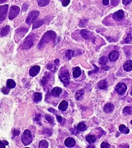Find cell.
<instances>
[{"instance_id":"6da1fadb","label":"cell","mask_w":132,"mask_h":148,"mask_svg":"<svg viewBox=\"0 0 132 148\" xmlns=\"http://www.w3.org/2000/svg\"><path fill=\"white\" fill-rule=\"evenodd\" d=\"M56 37V33L54 31H47V32L44 34V35L43 36L42 38L41 39V40L39 42V47L40 49H41L43 47V46L46 44L47 43L50 42L51 41H52V40H54V38Z\"/></svg>"},{"instance_id":"7a4b0ae2","label":"cell","mask_w":132,"mask_h":148,"mask_svg":"<svg viewBox=\"0 0 132 148\" xmlns=\"http://www.w3.org/2000/svg\"><path fill=\"white\" fill-rule=\"evenodd\" d=\"M59 77L60 80L61 81L62 83L63 84V85L65 87L69 85L70 84V74H69L68 70L65 68L62 67V69L60 70V72H59Z\"/></svg>"},{"instance_id":"3957f363","label":"cell","mask_w":132,"mask_h":148,"mask_svg":"<svg viewBox=\"0 0 132 148\" xmlns=\"http://www.w3.org/2000/svg\"><path fill=\"white\" fill-rule=\"evenodd\" d=\"M35 39H36V35H29L28 37H26V38L23 41L22 44L20 46V47L23 49H28L31 48L34 45Z\"/></svg>"},{"instance_id":"277c9868","label":"cell","mask_w":132,"mask_h":148,"mask_svg":"<svg viewBox=\"0 0 132 148\" xmlns=\"http://www.w3.org/2000/svg\"><path fill=\"white\" fill-rule=\"evenodd\" d=\"M21 141L24 146H28L32 141V136L31 132L29 130L26 129L24 131L21 137Z\"/></svg>"},{"instance_id":"5b68a950","label":"cell","mask_w":132,"mask_h":148,"mask_svg":"<svg viewBox=\"0 0 132 148\" xmlns=\"http://www.w3.org/2000/svg\"><path fill=\"white\" fill-rule=\"evenodd\" d=\"M39 12L38 10H34L32 11L29 15H28V18L26 19V22L28 24H31L32 23L34 22L37 18V17L39 15Z\"/></svg>"},{"instance_id":"8992f818","label":"cell","mask_w":132,"mask_h":148,"mask_svg":"<svg viewBox=\"0 0 132 148\" xmlns=\"http://www.w3.org/2000/svg\"><path fill=\"white\" fill-rule=\"evenodd\" d=\"M28 31V29L26 28H20L18 29V30H16L15 36V41H16V43L18 42V41L22 38L23 37H24V35L27 33Z\"/></svg>"},{"instance_id":"52a82bcc","label":"cell","mask_w":132,"mask_h":148,"mask_svg":"<svg viewBox=\"0 0 132 148\" xmlns=\"http://www.w3.org/2000/svg\"><path fill=\"white\" fill-rule=\"evenodd\" d=\"M20 9L19 7L16 6H12L10 7V12H9V20H12L13 19L15 18L16 16L18 15V14L20 13Z\"/></svg>"},{"instance_id":"ba28073f","label":"cell","mask_w":132,"mask_h":148,"mask_svg":"<svg viewBox=\"0 0 132 148\" xmlns=\"http://www.w3.org/2000/svg\"><path fill=\"white\" fill-rule=\"evenodd\" d=\"M127 89V85L125 83H119L115 87V90L116 92L119 95H123L126 92Z\"/></svg>"},{"instance_id":"9c48e42d","label":"cell","mask_w":132,"mask_h":148,"mask_svg":"<svg viewBox=\"0 0 132 148\" xmlns=\"http://www.w3.org/2000/svg\"><path fill=\"white\" fill-rule=\"evenodd\" d=\"M8 8H9V6L7 4L0 6V20H1V21L5 20L7 16V14H8Z\"/></svg>"},{"instance_id":"30bf717a","label":"cell","mask_w":132,"mask_h":148,"mask_svg":"<svg viewBox=\"0 0 132 148\" xmlns=\"http://www.w3.org/2000/svg\"><path fill=\"white\" fill-rule=\"evenodd\" d=\"M113 18L114 20H116L117 21H121L124 18V12L122 10H119L116 12L114 13L113 15Z\"/></svg>"},{"instance_id":"8fae6325","label":"cell","mask_w":132,"mask_h":148,"mask_svg":"<svg viewBox=\"0 0 132 148\" xmlns=\"http://www.w3.org/2000/svg\"><path fill=\"white\" fill-rule=\"evenodd\" d=\"M40 66H34L32 67L30 69V70H29V75L32 77H35L40 72Z\"/></svg>"},{"instance_id":"7c38bea8","label":"cell","mask_w":132,"mask_h":148,"mask_svg":"<svg viewBox=\"0 0 132 148\" xmlns=\"http://www.w3.org/2000/svg\"><path fill=\"white\" fill-rule=\"evenodd\" d=\"M119 56V53L117 51H113L109 53V58L111 61H116L118 59Z\"/></svg>"},{"instance_id":"4fadbf2b","label":"cell","mask_w":132,"mask_h":148,"mask_svg":"<svg viewBox=\"0 0 132 148\" xmlns=\"http://www.w3.org/2000/svg\"><path fill=\"white\" fill-rule=\"evenodd\" d=\"M114 109H115L114 105L111 103H108L107 104L105 105L103 107V111L107 114H110L114 111Z\"/></svg>"},{"instance_id":"5bb4252c","label":"cell","mask_w":132,"mask_h":148,"mask_svg":"<svg viewBox=\"0 0 132 148\" xmlns=\"http://www.w3.org/2000/svg\"><path fill=\"white\" fill-rule=\"evenodd\" d=\"M65 144L68 148H72L76 145V141L73 138L69 137L65 140Z\"/></svg>"},{"instance_id":"9a60e30c","label":"cell","mask_w":132,"mask_h":148,"mask_svg":"<svg viewBox=\"0 0 132 148\" xmlns=\"http://www.w3.org/2000/svg\"><path fill=\"white\" fill-rule=\"evenodd\" d=\"M123 68L126 72H130L132 70V61L128 60L124 63Z\"/></svg>"},{"instance_id":"2e32d148","label":"cell","mask_w":132,"mask_h":148,"mask_svg":"<svg viewBox=\"0 0 132 148\" xmlns=\"http://www.w3.org/2000/svg\"><path fill=\"white\" fill-rule=\"evenodd\" d=\"M81 69L78 67H76L74 68L73 72H72V75H73L74 78H78V77H79L81 75Z\"/></svg>"},{"instance_id":"e0dca14e","label":"cell","mask_w":132,"mask_h":148,"mask_svg":"<svg viewBox=\"0 0 132 148\" xmlns=\"http://www.w3.org/2000/svg\"><path fill=\"white\" fill-rule=\"evenodd\" d=\"M80 33H81L82 36L84 37V38L86 39V40H88V39H90L91 37V32H89L88 30L82 29L81 30V32H80Z\"/></svg>"},{"instance_id":"ac0fdd59","label":"cell","mask_w":132,"mask_h":148,"mask_svg":"<svg viewBox=\"0 0 132 148\" xmlns=\"http://www.w3.org/2000/svg\"><path fill=\"white\" fill-rule=\"evenodd\" d=\"M62 88H59V87H55V88H53V89L52 90V95L55 96H59L62 93Z\"/></svg>"},{"instance_id":"d6986e66","label":"cell","mask_w":132,"mask_h":148,"mask_svg":"<svg viewBox=\"0 0 132 148\" xmlns=\"http://www.w3.org/2000/svg\"><path fill=\"white\" fill-rule=\"evenodd\" d=\"M68 106V103L67 101L66 100H63V101H62L60 103L59 106V110L62 111H65L67 109Z\"/></svg>"},{"instance_id":"ffe728a7","label":"cell","mask_w":132,"mask_h":148,"mask_svg":"<svg viewBox=\"0 0 132 148\" xmlns=\"http://www.w3.org/2000/svg\"><path fill=\"white\" fill-rule=\"evenodd\" d=\"M9 30H10V26H8V25L2 28L1 30V37H3L6 35L7 34H8Z\"/></svg>"},{"instance_id":"44dd1931","label":"cell","mask_w":132,"mask_h":148,"mask_svg":"<svg viewBox=\"0 0 132 148\" xmlns=\"http://www.w3.org/2000/svg\"><path fill=\"white\" fill-rule=\"evenodd\" d=\"M97 86H98L99 88L101 89H105L107 88V83L106 80H101L97 83Z\"/></svg>"},{"instance_id":"7402d4cb","label":"cell","mask_w":132,"mask_h":148,"mask_svg":"<svg viewBox=\"0 0 132 148\" xmlns=\"http://www.w3.org/2000/svg\"><path fill=\"white\" fill-rule=\"evenodd\" d=\"M42 100V95L40 92H36L34 95V101L35 103H39Z\"/></svg>"},{"instance_id":"603a6c76","label":"cell","mask_w":132,"mask_h":148,"mask_svg":"<svg viewBox=\"0 0 132 148\" xmlns=\"http://www.w3.org/2000/svg\"><path fill=\"white\" fill-rule=\"evenodd\" d=\"M119 130L122 133H125V134H127V133H129L130 129L128 127H126L124 125H120L119 127Z\"/></svg>"},{"instance_id":"cb8c5ba5","label":"cell","mask_w":132,"mask_h":148,"mask_svg":"<svg viewBox=\"0 0 132 148\" xmlns=\"http://www.w3.org/2000/svg\"><path fill=\"white\" fill-rule=\"evenodd\" d=\"M77 129L79 131H84L86 129V125L85 123L80 122L77 126Z\"/></svg>"},{"instance_id":"d4e9b609","label":"cell","mask_w":132,"mask_h":148,"mask_svg":"<svg viewBox=\"0 0 132 148\" xmlns=\"http://www.w3.org/2000/svg\"><path fill=\"white\" fill-rule=\"evenodd\" d=\"M15 86H16V83L13 80H8V81H7V87L10 88V89H13V88H15Z\"/></svg>"},{"instance_id":"484cf974","label":"cell","mask_w":132,"mask_h":148,"mask_svg":"<svg viewBox=\"0 0 132 148\" xmlns=\"http://www.w3.org/2000/svg\"><path fill=\"white\" fill-rule=\"evenodd\" d=\"M86 140L89 143L91 144V143H94L96 142V137L94 135H88L86 137Z\"/></svg>"},{"instance_id":"4316f807","label":"cell","mask_w":132,"mask_h":148,"mask_svg":"<svg viewBox=\"0 0 132 148\" xmlns=\"http://www.w3.org/2000/svg\"><path fill=\"white\" fill-rule=\"evenodd\" d=\"M84 90H80L77 91V92L76 94V98L77 100H80L82 98L83 96H84Z\"/></svg>"},{"instance_id":"83f0119b","label":"cell","mask_w":132,"mask_h":148,"mask_svg":"<svg viewBox=\"0 0 132 148\" xmlns=\"http://www.w3.org/2000/svg\"><path fill=\"white\" fill-rule=\"evenodd\" d=\"M37 3L39 6L43 7L49 4V0H37Z\"/></svg>"},{"instance_id":"f1b7e54d","label":"cell","mask_w":132,"mask_h":148,"mask_svg":"<svg viewBox=\"0 0 132 148\" xmlns=\"http://www.w3.org/2000/svg\"><path fill=\"white\" fill-rule=\"evenodd\" d=\"M39 147L40 148H47L48 147V143L46 140H41L39 143Z\"/></svg>"},{"instance_id":"f546056e","label":"cell","mask_w":132,"mask_h":148,"mask_svg":"<svg viewBox=\"0 0 132 148\" xmlns=\"http://www.w3.org/2000/svg\"><path fill=\"white\" fill-rule=\"evenodd\" d=\"M43 23L44 22L43 21H42V20L37 21V22H36L35 23H34V24H33L32 29H35L39 28V27H40V26H42V25L43 24Z\"/></svg>"},{"instance_id":"4dcf8cb0","label":"cell","mask_w":132,"mask_h":148,"mask_svg":"<svg viewBox=\"0 0 132 148\" xmlns=\"http://www.w3.org/2000/svg\"><path fill=\"white\" fill-rule=\"evenodd\" d=\"M72 55H73V51H71V50H68L66 51V53H65V57L66 58H67V59H70L72 57Z\"/></svg>"},{"instance_id":"1f68e13d","label":"cell","mask_w":132,"mask_h":148,"mask_svg":"<svg viewBox=\"0 0 132 148\" xmlns=\"http://www.w3.org/2000/svg\"><path fill=\"white\" fill-rule=\"evenodd\" d=\"M124 113L127 114H131L132 113V109L130 106H126L123 109Z\"/></svg>"},{"instance_id":"d6a6232c","label":"cell","mask_w":132,"mask_h":148,"mask_svg":"<svg viewBox=\"0 0 132 148\" xmlns=\"http://www.w3.org/2000/svg\"><path fill=\"white\" fill-rule=\"evenodd\" d=\"M107 62H108L107 58L105 57H101V58H100L99 61V63L101 64H102V65H105V64L107 63Z\"/></svg>"},{"instance_id":"836d02e7","label":"cell","mask_w":132,"mask_h":148,"mask_svg":"<svg viewBox=\"0 0 132 148\" xmlns=\"http://www.w3.org/2000/svg\"><path fill=\"white\" fill-rule=\"evenodd\" d=\"M45 117H46V119L47 120V121L50 124H53L54 122V120L53 117L49 115H45Z\"/></svg>"},{"instance_id":"e575fe53","label":"cell","mask_w":132,"mask_h":148,"mask_svg":"<svg viewBox=\"0 0 132 148\" xmlns=\"http://www.w3.org/2000/svg\"><path fill=\"white\" fill-rule=\"evenodd\" d=\"M132 35H131L130 33H129L128 34V35H127L126 39L125 40L124 42L125 43H130L131 41H132Z\"/></svg>"},{"instance_id":"d590c367","label":"cell","mask_w":132,"mask_h":148,"mask_svg":"<svg viewBox=\"0 0 132 148\" xmlns=\"http://www.w3.org/2000/svg\"><path fill=\"white\" fill-rule=\"evenodd\" d=\"M101 148H111V146L109 143H107V142H103L101 145Z\"/></svg>"},{"instance_id":"8d00e7d4","label":"cell","mask_w":132,"mask_h":148,"mask_svg":"<svg viewBox=\"0 0 132 148\" xmlns=\"http://www.w3.org/2000/svg\"><path fill=\"white\" fill-rule=\"evenodd\" d=\"M52 112L54 113V114H55V115H56L57 120V121H59V123H62V122H63V121H65V120H64V119H63V118H62V117L60 116V115H58L57 114H56V113H55V112Z\"/></svg>"},{"instance_id":"74e56055","label":"cell","mask_w":132,"mask_h":148,"mask_svg":"<svg viewBox=\"0 0 132 148\" xmlns=\"http://www.w3.org/2000/svg\"><path fill=\"white\" fill-rule=\"evenodd\" d=\"M10 88H6V87H3V89H2V92H3V93L4 94H9V92H10Z\"/></svg>"},{"instance_id":"f35d334b","label":"cell","mask_w":132,"mask_h":148,"mask_svg":"<svg viewBox=\"0 0 132 148\" xmlns=\"http://www.w3.org/2000/svg\"><path fill=\"white\" fill-rule=\"evenodd\" d=\"M0 143H1V148H5L6 146H7L9 144V143H8V142L6 140L1 141Z\"/></svg>"},{"instance_id":"ab89813d","label":"cell","mask_w":132,"mask_h":148,"mask_svg":"<svg viewBox=\"0 0 132 148\" xmlns=\"http://www.w3.org/2000/svg\"><path fill=\"white\" fill-rule=\"evenodd\" d=\"M20 134V130H18V129H15L14 130V131H13V135H14V136H15V137H16V136H18Z\"/></svg>"},{"instance_id":"60d3db41","label":"cell","mask_w":132,"mask_h":148,"mask_svg":"<svg viewBox=\"0 0 132 148\" xmlns=\"http://www.w3.org/2000/svg\"><path fill=\"white\" fill-rule=\"evenodd\" d=\"M43 133H45V135H47L48 136H51V135L49 134V133H48V132H50V133H52L51 131V130H49V129H43Z\"/></svg>"},{"instance_id":"b9f144b4","label":"cell","mask_w":132,"mask_h":148,"mask_svg":"<svg viewBox=\"0 0 132 148\" xmlns=\"http://www.w3.org/2000/svg\"><path fill=\"white\" fill-rule=\"evenodd\" d=\"M70 3V0H64L62 2V5L63 6L66 7L68 5H69Z\"/></svg>"},{"instance_id":"7bdbcfd3","label":"cell","mask_w":132,"mask_h":148,"mask_svg":"<svg viewBox=\"0 0 132 148\" xmlns=\"http://www.w3.org/2000/svg\"><path fill=\"white\" fill-rule=\"evenodd\" d=\"M131 1H132V0H122V3L124 5H128L131 3Z\"/></svg>"},{"instance_id":"ee69618b","label":"cell","mask_w":132,"mask_h":148,"mask_svg":"<svg viewBox=\"0 0 132 148\" xmlns=\"http://www.w3.org/2000/svg\"><path fill=\"white\" fill-rule=\"evenodd\" d=\"M119 0H111V4L113 6H117L118 4Z\"/></svg>"},{"instance_id":"f6af8a7d","label":"cell","mask_w":132,"mask_h":148,"mask_svg":"<svg viewBox=\"0 0 132 148\" xmlns=\"http://www.w3.org/2000/svg\"><path fill=\"white\" fill-rule=\"evenodd\" d=\"M84 20H81V21H80V24H79V26H80V27H85V26H86V22H84Z\"/></svg>"},{"instance_id":"bcb514c9","label":"cell","mask_w":132,"mask_h":148,"mask_svg":"<svg viewBox=\"0 0 132 148\" xmlns=\"http://www.w3.org/2000/svg\"><path fill=\"white\" fill-rule=\"evenodd\" d=\"M28 4H27L26 3H24V4L23 5V8H22L23 10V11H26V10H27V9H28Z\"/></svg>"},{"instance_id":"7dc6e473","label":"cell","mask_w":132,"mask_h":148,"mask_svg":"<svg viewBox=\"0 0 132 148\" xmlns=\"http://www.w3.org/2000/svg\"><path fill=\"white\" fill-rule=\"evenodd\" d=\"M102 3L104 6H108L109 4V0H102Z\"/></svg>"},{"instance_id":"c3c4849f","label":"cell","mask_w":132,"mask_h":148,"mask_svg":"<svg viewBox=\"0 0 132 148\" xmlns=\"http://www.w3.org/2000/svg\"><path fill=\"white\" fill-rule=\"evenodd\" d=\"M40 114H37L36 115V117H35V120H36L37 122H40Z\"/></svg>"},{"instance_id":"681fc988","label":"cell","mask_w":132,"mask_h":148,"mask_svg":"<svg viewBox=\"0 0 132 148\" xmlns=\"http://www.w3.org/2000/svg\"><path fill=\"white\" fill-rule=\"evenodd\" d=\"M98 70H99V68L97 67V66H96V69H95V70H93V71H91V72H89V74H93V72H94V73H96L97 72V71H98Z\"/></svg>"},{"instance_id":"f907efd6","label":"cell","mask_w":132,"mask_h":148,"mask_svg":"<svg viewBox=\"0 0 132 148\" xmlns=\"http://www.w3.org/2000/svg\"><path fill=\"white\" fill-rule=\"evenodd\" d=\"M103 69H104V70H109V66H103Z\"/></svg>"},{"instance_id":"816d5d0a","label":"cell","mask_w":132,"mask_h":148,"mask_svg":"<svg viewBox=\"0 0 132 148\" xmlns=\"http://www.w3.org/2000/svg\"><path fill=\"white\" fill-rule=\"evenodd\" d=\"M6 1V0H1L0 2H1V3H4V2H5Z\"/></svg>"},{"instance_id":"f5cc1de1","label":"cell","mask_w":132,"mask_h":148,"mask_svg":"<svg viewBox=\"0 0 132 148\" xmlns=\"http://www.w3.org/2000/svg\"><path fill=\"white\" fill-rule=\"evenodd\" d=\"M130 123H131V124H132V121H130Z\"/></svg>"}]
</instances>
